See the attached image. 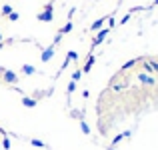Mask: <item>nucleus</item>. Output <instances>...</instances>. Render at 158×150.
Wrapping results in <instances>:
<instances>
[{"label":"nucleus","instance_id":"f257e3e1","mask_svg":"<svg viewBox=\"0 0 158 150\" xmlns=\"http://www.w3.org/2000/svg\"><path fill=\"white\" fill-rule=\"evenodd\" d=\"M36 20H40V22H52V20H54V12H52V2L44 6V10L40 12L38 16H36Z\"/></svg>","mask_w":158,"mask_h":150},{"label":"nucleus","instance_id":"f03ea898","mask_svg":"<svg viewBox=\"0 0 158 150\" xmlns=\"http://www.w3.org/2000/svg\"><path fill=\"white\" fill-rule=\"evenodd\" d=\"M108 32H110V28H100V30H98V34H96V38L92 40V48H96L98 44H102V40L106 38L108 36Z\"/></svg>","mask_w":158,"mask_h":150},{"label":"nucleus","instance_id":"7ed1b4c3","mask_svg":"<svg viewBox=\"0 0 158 150\" xmlns=\"http://www.w3.org/2000/svg\"><path fill=\"white\" fill-rule=\"evenodd\" d=\"M2 78H4V82H8V84H16V82H18V76H16L12 70H6V72L2 74Z\"/></svg>","mask_w":158,"mask_h":150},{"label":"nucleus","instance_id":"20e7f679","mask_svg":"<svg viewBox=\"0 0 158 150\" xmlns=\"http://www.w3.org/2000/svg\"><path fill=\"white\" fill-rule=\"evenodd\" d=\"M54 48H56V46H48V48H44V50H42V62L52 60V56H54Z\"/></svg>","mask_w":158,"mask_h":150},{"label":"nucleus","instance_id":"39448f33","mask_svg":"<svg viewBox=\"0 0 158 150\" xmlns=\"http://www.w3.org/2000/svg\"><path fill=\"white\" fill-rule=\"evenodd\" d=\"M106 20H108V16H102V18H98V20H96V22H92V26H90V30H94V32H98V30H100V28H102V24H104V22H106Z\"/></svg>","mask_w":158,"mask_h":150},{"label":"nucleus","instance_id":"423d86ee","mask_svg":"<svg viewBox=\"0 0 158 150\" xmlns=\"http://www.w3.org/2000/svg\"><path fill=\"white\" fill-rule=\"evenodd\" d=\"M94 62H96V58H94V54H90L88 60H86V64H84V68H82V72H90L92 66H94Z\"/></svg>","mask_w":158,"mask_h":150},{"label":"nucleus","instance_id":"0eeeda50","mask_svg":"<svg viewBox=\"0 0 158 150\" xmlns=\"http://www.w3.org/2000/svg\"><path fill=\"white\" fill-rule=\"evenodd\" d=\"M138 80H140V82H144V84H156L154 78H150L148 74H144V72H140V74H138Z\"/></svg>","mask_w":158,"mask_h":150},{"label":"nucleus","instance_id":"6e6552de","mask_svg":"<svg viewBox=\"0 0 158 150\" xmlns=\"http://www.w3.org/2000/svg\"><path fill=\"white\" fill-rule=\"evenodd\" d=\"M22 104H24L26 108H34V106H36V100L30 98V96H24V98H22Z\"/></svg>","mask_w":158,"mask_h":150},{"label":"nucleus","instance_id":"1a4fd4ad","mask_svg":"<svg viewBox=\"0 0 158 150\" xmlns=\"http://www.w3.org/2000/svg\"><path fill=\"white\" fill-rule=\"evenodd\" d=\"M70 30H72V22H70V20H68V22H66L64 26H62L60 30H58V34H62V36H64V34H68Z\"/></svg>","mask_w":158,"mask_h":150},{"label":"nucleus","instance_id":"9d476101","mask_svg":"<svg viewBox=\"0 0 158 150\" xmlns=\"http://www.w3.org/2000/svg\"><path fill=\"white\" fill-rule=\"evenodd\" d=\"M22 72L30 76V74H34V72H36V68H34L32 64H24V66H22Z\"/></svg>","mask_w":158,"mask_h":150},{"label":"nucleus","instance_id":"9b49d317","mask_svg":"<svg viewBox=\"0 0 158 150\" xmlns=\"http://www.w3.org/2000/svg\"><path fill=\"white\" fill-rule=\"evenodd\" d=\"M138 60H140V58H132V60H128L126 64H122V70H130V68H132V66H134Z\"/></svg>","mask_w":158,"mask_h":150},{"label":"nucleus","instance_id":"f8f14e48","mask_svg":"<svg viewBox=\"0 0 158 150\" xmlns=\"http://www.w3.org/2000/svg\"><path fill=\"white\" fill-rule=\"evenodd\" d=\"M30 144H32V146H36V148H46V144H44L42 140H38V138H32Z\"/></svg>","mask_w":158,"mask_h":150},{"label":"nucleus","instance_id":"ddd939ff","mask_svg":"<svg viewBox=\"0 0 158 150\" xmlns=\"http://www.w3.org/2000/svg\"><path fill=\"white\" fill-rule=\"evenodd\" d=\"M126 136H130V132H124V134H118V136H116L114 140H112V146H116V144H118V142H120L122 138H126Z\"/></svg>","mask_w":158,"mask_h":150},{"label":"nucleus","instance_id":"4468645a","mask_svg":"<svg viewBox=\"0 0 158 150\" xmlns=\"http://www.w3.org/2000/svg\"><path fill=\"white\" fill-rule=\"evenodd\" d=\"M10 12H12V6L10 4H4L2 6V16H10Z\"/></svg>","mask_w":158,"mask_h":150},{"label":"nucleus","instance_id":"2eb2a0df","mask_svg":"<svg viewBox=\"0 0 158 150\" xmlns=\"http://www.w3.org/2000/svg\"><path fill=\"white\" fill-rule=\"evenodd\" d=\"M80 130L84 132V134H90V128H88V124H86L84 120H80Z\"/></svg>","mask_w":158,"mask_h":150},{"label":"nucleus","instance_id":"dca6fc26","mask_svg":"<svg viewBox=\"0 0 158 150\" xmlns=\"http://www.w3.org/2000/svg\"><path fill=\"white\" fill-rule=\"evenodd\" d=\"M80 76H82V70H74V74H72V82H78V80H80Z\"/></svg>","mask_w":158,"mask_h":150},{"label":"nucleus","instance_id":"f3484780","mask_svg":"<svg viewBox=\"0 0 158 150\" xmlns=\"http://www.w3.org/2000/svg\"><path fill=\"white\" fill-rule=\"evenodd\" d=\"M18 18H20V14H18V12H10V16H8V20H10V22H16Z\"/></svg>","mask_w":158,"mask_h":150},{"label":"nucleus","instance_id":"a211bd4d","mask_svg":"<svg viewBox=\"0 0 158 150\" xmlns=\"http://www.w3.org/2000/svg\"><path fill=\"white\" fill-rule=\"evenodd\" d=\"M66 56H68L70 60H78V54L74 52V50H68V54H66Z\"/></svg>","mask_w":158,"mask_h":150},{"label":"nucleus","instance_id":"6ab92c4d","mask_svg":"<svg viewBox=\"0 0 158 150\" xmlns=\"http://www.w3.org/2000/svg\"><path fill=\"white\" fill-rule=\"evenodd\" d=\"M74 88H76V82H72V80H70V84H68V88H66V92H68V94H72V92H74Z\"/></svg>","mask_w":158,"mask_h":150},{"label":"nucleus","instance_id":"aec40b11","mask_svg":"<svg viewBox=\"0 0 158 150\" xmlns=\"http://www.w3.org/2000/svg\"><path fill=\"white\" fill-rule=\"evenodd\" d=\"M70 114H72V118H80V120H82V112H80V110H72Z\"/></svg>","mask_w":158,"mask_h":150},{"label":"nucleus","instance_id":"412c9836","mask_svg":"<svg viewBox=\"0 0 158 150\" xmlns=\"http://www.w3.org/2000/svg\"><path fill=\"white\" fill-rule=\"evenodd\" d=\"M2 148H4V150H10V140H8V138L2 140Z\"/></svg>","mask_w":158,"mask_h":150},{"label":"nucleus","instance_id":"4be33fe9","mask_svg":"<svg viewBox=\"0 0 158 150\" xmlns=\"http://www.w3.org/2000/svg\"><path fill=\"white\" fill-rule=\"evenodd\" d=\"M128 20H130V14H124L122 18H120V24H122V26H124V24H126Z\"/></svg>","mask_w":158,"mask_h":150},{"label":"nucleus","instance_id":"5701e85b","mask_svg":"<svg viewBox=\"0 0 158 150\" xmlns=\"http://www.w3.org/2000/svg\"><path fill=\"white\" fill-rule=\"evenodd\" d=\"M150 66H152V70H156V72H158V60H152Z\"/></svg>","mask_w":158,"mask_h":150},{"label":"nucleus","instance_id":"b1692460","mask_svg":"<svg viewBox=\"0 0 158 150\" xmlns=\"http://www.w3.org/2000/svg\"><path fill=\"white\" fill-rule=\"evenodd\" d=\"M60 40H62V34H56V38H54V44H52V46H56V44L60 42Z\"/></svg>","mask_w":158,"mask_h":150},{"label":"nucleus","instance_id":"393cba45","mask_svg":"<svg viewBox=\"0 0 158 150\" xmlns=\"http://www.w3.org/2000/svg\"><path fill=\"white\" fill-rule=\"evenodd\" d=\"M4 72H6V68H2V66H0V76H2Z\"/></svg>","mask_w":158,"mask_h":150},{"label":"nucleus","instance_id":"a878e982","mask_svg":"<svg viewBox=\"0 0 158 150\" xmlns=\"http://www.w3.org/2000/svg\"><path fill=\"white\" fill-rule=\"evenodd\" d=\"M156 4H158V0H154V6H156Z\"/></svg>","mask_w":158,"mask_h":150},{"label":"nucleus","instance_id":"bb28decb","mask_svg":"<svg viewBox=\"0 0 158 150\" xmlns=\"http://www.w3.org/2000/svg\"><path fill=\"white\" fill-rule=\"evenodd\" d=\"M0 42H2V34H0Z\"/></svg>","mask_w":158,"mask_h":150}]
</instances>
